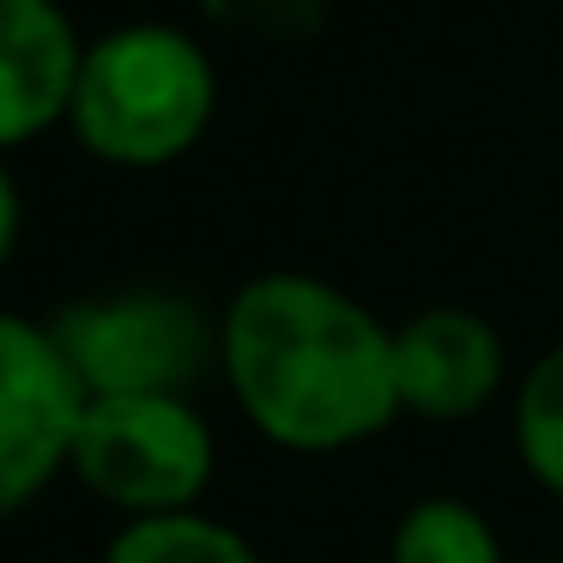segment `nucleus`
Returning a JSON list of instances; mask_svg holds the SVG:
<instances>
[{"label":"nucleus","mask_w":563,"mask_h":563,"mask_svg":"<svg viewBox=\"0 0 563 563\" xmlns=\"http://www.w3.org/2000/svg\"><path fill=\"white\" fill-rule=\"evenodd\" d=\"M236 412L291 454H340L400 418L394 328L316 273H261L219 316Z\"/></svg>","instance_id":"1"},{"label":"nucleus","mask_w":563,"mask_h":563,"mask_svg":"<svg viewBox=\"0 0 563 563\" xmlns=\"http://www.w3.org/2000/svg\"><path fill=\"white\" fill-rule=\"evenodd\" d=\"M219 110V67L195 31L170 19H128L86 37L74 86L79 146L115 170H158L200 146Z\"/></svg>","instance_id":"2"},{"label":"nucleus","mask_w":563,"mask_h":563,"mask_svg":"<svg viewBox=\"0 0 563 563\" xmlns=\"http://www.w3.org/2000/svg\"><path fill=\"white\" fill-rule=\"evenodd\" d=\"M49 333L74 364L86 400L195 394V382L219 364V321L170 285H122V291L74 297L49 316Z\"/></svg>","instance_id":"3"},{"label":"nucleus","mask_w":563,"mask_h":563,"mask_svg":"<svg viewBox=\"0 0 563 563\" xmlns=\"http://www.w3.org/2000/svg\"><path fill=\"white\" fill-rule=\"evenodd\" d=\"M219 442L188 394H115L86 400L74 437V478L128 521L200 509Z\"/></svg>","instance_id":"4"},{"label":"nucleus","mask_w":563,"mask_h":563,"mask_svg":"<svg viewBox=\"0 0 563 563\" xmlns=\"http://www.w3.org/2000/svg\"><path fill=\"white\" fill-rule=\"evenodd\" d=\"M86 418V388L62 357L49 321L0 309V521L55 485L74 466V437Z\"/></svg>","instance_id":"5"},{"label":"nucleus","mask_w":563,"mask_h":563,"mask_svg":"<svg viewBox=\"0 0 563 563\" xmlns=\"http://www.w3.org/2000/svg\"><path fill=\"white\" fill-rule=\"evenodd\" d=\"M394 388L400 412L430 424L478 418L503 394V333L461 303L418 309L394 328Z\"/></svg>","instance_id":"6"},{"label":"nucleus","mask_w":563,"mask_h":563,"mask_svg":"<svg viewBox=\"0 0 563 563\" xmlns=\"http://www.w3.org/2000/svg\"><path fill=\"white\" fill-rule=\"evenodd\" d=\"M79 62L86 37L62 0H0V158L67 122Z\"/></svg>","instance_id":"7"},{"label":"nucleus","mask_w":563,"mask_h":563,"mask_svg":"<svg viewBox=\"0 0 563 563\" xmlns=\"http://www.w3.org/2000/svg\"><path fill=\"white\" fill-rule=\"evenodd\" d=\"M388 563H503V539L473 503L424 497L394 521Z\"/></svg>","instance_id":"8"},{"label":"nucleus","mask_w":563,"mask_h":563,"mask_svg":"<svg viewBox=\"0 0 563 563\" xmlns=\"http://www.w3.org/2000/svg\"><path fill=\"white\" fill-rule=\"evenodd\" d=\"M103 563H261V551L236 527L188 509L158 515V521H128L103 545Z\"/></svg>","instance_id":"9"},{"label":"nucleus","mask_w":563,"mask_h":563,"mask_svg":"<svg viewBox=\"0 0 563 563\" xmlns=\"http://www.w3.org/2000/svg\"><path fill=\"white\" fill-rule=\"evenodd\" d=\"M515 449L539 490L563 503V345L533 357L515 388Z\"/></svg>","instance_id":"10"},{"label":"nucleus","mask_w":563,"mask_h":563,"mask_svg":"<svg viewBox=\"0 0 563 563\" xmlns=\"http://www.w3.org/2000/svg\"><path fill=\"white\" fill-rule=\"evenodd\" d=\"M19 224H25V200H19V183H13V170H7V158H0V267H7L13 249H19Z\"/></svg>","instance_id":"11"}]
</instances>
